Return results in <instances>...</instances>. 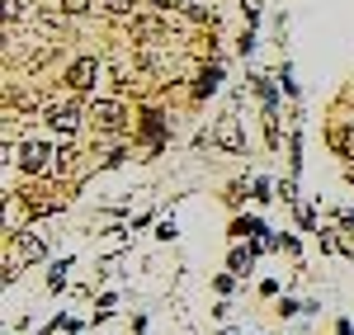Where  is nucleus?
<instances>
[{
  "mask_svg": "<svg viewBox=\"0 0 354 335\" xmlns=\"http://www.w3.org/2000/svg\"><path fill=\"white\" fill-rule=\"evenodd\" d=\"M123 161H128V151H123V146H113V151H104L100 170H113V166H123Z\"/></svg>",
  "mask_w": 354,
  "mask_h": 335,
  "instance_id": "19",
  "label": "nucleus"
},
{
  "mask_svg": "<svg viewBox=\"0 0 354 335\" xmlns=\"http://www.w3.org/2000/svg\"><path fill=\"white\" fill-rule=\"evenodd\" d=\"M33 15V0H5V28H15V19Z\"/></svg>",
  "mask_w": 354,
  "mask_h": 335,
  "instance_id": "13",
  "label": "nucleus"
},
{
  "mask_svg": "<svg viewBox=\"0 0 354 335\" xmlns=\"http://www.w3.org/2000/svg\"><path fill=\"white\" fill-rule=\"evenodd\" d=\"M279 316H283V321H288V316H298V312H307V303H293V298H279Z\"/></svg>",
  "mask_w": 354,
  "mask_h": 335,
  "instance_id": "18",
  "label": "nucleus"
},
{
  "mask_svg": "<svg viewBox=\"0 0 354 335\" xmlns=\"http://www.w3.org/2000/svg\"><path fill=\"white\" fill-rule=\"evenodd\" d=\"M137 128H142L147 137H156V142H151V156H156V151H161V137L170 133V123H165V113H161V109H142V123H137Z\"/></svg>",
  "mask_w": 354,
  "mask_h": 335,
  "instance_id": "8",
  "label": "nucleus"
},
{
  "mask_svg": "<svg viewBox=\"0 0 354 335\" xmlns=\"http://www.w3.org/2000/svg\"><path fill=\"white\" fill-rule=\"evenodd\" d=\"M222 85V61H208V66H198V76H194V99H208V95H218Z\"/></svg>",
  "mask_w": 354,
  "mask_h": 335,
  "instance_id": "7",
  "label": "nucleus"
},
{
  "mask_svg": "<svg viewBox=\"0 0 354 335\" xmlns=\"http://www.w3.org/2000/svg\"><path fill=\"white\" fill-rule=\"evenodd\" d=\"M57 161V146H48V142H19V170H28V175H48Z\"/></svg>",
  "mask_w": 354,
  "mask_h": 335,
  "instance_id": "6",
  "label": "nucleus"
},
{
  "mask_svg": "<svg viewBox=\"0 0 354 335\" xmlns=\"http://www.w3.org/2000/svg\"><path fill=\"white\" fill-rule=\"evenodd\" d=\"M279 198L288 203V208H298V180L288 175V180H279Z\"/></svg>",
  "mask_w": 354,
  "mask_h": 335,
  "instance_id": "17",
  "label": "nucleus"
},
{
  "mask_svg": "<svg viewBox=\"0 0 354 335\" xmlns=\"http://www.w3.org/2000/svg\"><path fill=\"white\" fill-rule=\"evenodd\" d=\"M128 118H133V113H128V104H123L118 95H109V99H90V104H85V123L100 128V133H123Z\"/></svg>",
  "mask_w": 354,
  "mask_h": 335,
  "instance_id": "2",
  "label": "nucleus"
},
{
  "mask_svg": "<svg viewBox=\"0 0 354 335\" xmlns=\"http://www.w3.org/2000/svg\"><path fill=\"white\" fill-rule=\"evenodd\" d=\"M265 231H270V227L260 222V218H232V231H227V236H232V241H260Z\"/></svg>",
  "mask_w": 354,
  "mask_h": 335,
  "instance_id": "10",
  "label": "nucleus"
},
{
  "mask_svg": "<svg viewBox=\"0 0 354 335\" xmlns=\"http://www.w3.org/2000/svg\"><path fill=\"white\" fill-rule=\"evenodd\" d=\"M345 184L354 189V161H345Z\"/></svg>",
  "mask_w": 354,
  "mask_h": 335,
  "instance_id": "27",
  "label": "nucleus"
},
{
  "mask_svg": "<svg viewBox=\"0 0 354 335\" xmlns=\"http://www.w3.org/2000/svg\"><path fill=\"white\" fill-rule=\"evenodd\" d=\"M66 269H71V255H62L53 269H48V288H53V293H62V288H66Z\"/></svg>",
  "mask_w": 354,
  "mask_h": 335,
  "instance_id": "14",
  "label": "nucleus"
},
{
  "mask_svg": "<svg viewBox=\"0 0 354 335\" xmlns=\"http://www.w3.org/2000/svg\"><path fill=\"white\" fill-rule=\"evenodd\" d=\"M109 85L118 90V95H123V90H133V85H137V66L128 61V57H113V61H109Z\"/></svg>",
  "mask_w": 354,
  "mask_h": 335,
  "instance_id": "9",
  "label": "nucleus"
},
{
  "mask_svg": "<svg viewBox=\"0 0 354 335\" xmlns=\"http://www.w3.org/2000/svg\"><path fill=\"white\" fill-rule=\"evenodd\" d=\"M208 142H213L218 151H227V156H245V133H241V118H236V109H227L218 123H213Z\"/></svg>",
  "mask_w": 354,
  "mask_h": 335,
  "instance_id": "3",
  "label": "nucleus"
},
{
  "mask_svg": "<svg viewBox=\"0 0 354 335\" xmlns=\"http://www.w3.org/2000/svg\"><path fill=\"white\" fill-rule=\"evenodd\" d=\"M57 10H62L66 19H81V15H90V10H95V0H57Z\"/></svg>",
  "mask_w": 354,
  "mask_h": 335,
  "instance_id": "15",
  "label": "nucleus"
},
{
  "mask_svg": "<svg viewBox=\"0 0 354 335\" xmlns=\"http://www.w3.org/2000/svg\"><path fill=\"white\" fill-rule=\"evenodd\" d=\"M241 198H250V194H245V180H236V184H227V203H241Z\"/></svg>",
  "mask_w": 354,
  "mask_h": 335,
  "instance_id": "24",
  "label": "nucleus"
},
{
  "mask_svg": "<svg viewBox=\"0 0 354 335\" xmlns=\"http://www.w3.org/2000/svg\"><path fill=\"white\" fill-rule=\"evenodd\" d=\"M43 255H48V241H43V236H38V231H15V236H10V255H5V260H15V265H38V260H43Z\"/></svg>",
  "mask_w": 354,
  "mask_h": 335,
  "instance_id": "5",
  "label": "nucleus"
},
{
  "mask_svg": "<svg viewBox=\"0 0 354 335\" xmlns=\"http://www.w3.org/2000/svg\"><path fill=\"white\" fill-rule=\"evenodd\" d=\"M100 76H104V61H100V57H76V61L66 66V90H71V95H90V90L100 85Z\"/></svg>",
  "mask_w": 354,
  "mask_h": 335,
  "instance_id": "4",
  "label": "nucleus"
},
{
  "mask_svg": "<svg viewBox=\"0 0 354 335\" xmlns=\"http://www.w3.org/2000/svg\"><path fill=\"white\" fill-rule=\"evenodd\" d=\"M100 10H104V15H113V19H128V15L137 10V0H100Z\"/></svg>",
  "mask_w": 354,
  "mask_h": 335,
  "instance_id": "16",
  "label": "nucleus"
},
{
  "mask_svg": "<svg viewBox=\"0 0 354 335\" xmlns=\"http://www.w3.org/2000/svg\"><path fill=\"white\" fill-rule=\"evenodd\" d=\"M350 90H354V76H350Z\"/></svg>",
  "mask_w": 354,
  "mask_h": 335,
  "instance_id": "28",
  "label": "nucleus"
},
{
  "mask_svg": "<svg viewBox=\"0 0 354 335\" xmlns=\"http://www.w3.org/2000/svg\"><path fill=\"white\" fill-rule=\"evenodd\" d=\"M76 99H81V95H71V90H66L62 99H48V104L38 109L43 128H48V133H57V137H71V133H81V128H85V109L76 104Z\"/></svg>",
  "mask_w": 354,
  "mask_h": 335,
  "instance_id": "1",
  "label": "nucleus"
},
{
  "mask_svg": "<svg viewBox=\"0 0 354 335\" xmlns=\"http://www.w3.org/2000/svg\"><path fill=\"white\" fill-rule=\"evenodd\" d=\"M250 198H255V203H260V208H265V203H270V198H279V184H274V180H265V175H260V180H250Z\"/></svg>",
  "mask_w": 354,
  "mask_h": 335,
  "instance_id": "12",
  "label": "nucleus"
},
{
  "mask_svg": "<svg viewBox=\"0 0 354 335\" xmlns=\"http://www.w3.org/2000/svg\"><path fill=\"white\" fill-rule=\"evenodd\" d=\"M147 5H151V10H180L185 0H147Z\"/></svg>",
  "mask_w": 354,
  "mask_h": 335,
  "instance_id": "25",
  "label": "nucleus"
},
{
  "mask_svg": "<svg viewBox=\"0 0 354 335\" xmlns=\"http://www.w3.org/2000/svg\"><path fill=\"white\" fill-rule=\"evenodd\" d=\"M236 52H241V57H250V52H255V28H245L241 38H236Z\"/></svg>",
  "mask_w": 354,
  "mask_h": 335,
  "instance_id": "22",
  "label": "nucleus"
},
{
  "mask_svg": "<svg viewBox=\"0 0 354 335\" xmlns=\"http://www.w3.org/2000/svg\"><path fill=\"white\" fill-rule=\"evenodd\" d=\"M335 335H354V326L350 321H335Z\"/></svg>",
  "mask_w": 354,
  "mask_h": 335,
  "instance_id": "26",
  "label": "nucleus"
},
{
  "mask_svg": "<svg viewBox=\"0 0 354 335\" xmlns=\"http://www.w3.org/2000/svg\"><path fill=\"white\" fill-rule=\"evenodd\" d=\"M156 241H175V218H161L156 222Z\"/></svg>",
  "mask_w": 354,
  "mask_h": 335,
  "instance_id": "23",
  "label": "nucleus"
},
{
  "mask_svg": "<svg viewBox=\"0 0 354 335\" xmlns=\"http://www.w3.org/2000/svg\"><path fill=\"white\" fill-rule=\"evenodd\" d=\"M241 15H245V28H255V19H260V0H241Z\"/></svg>",
  "mask_w": 354,
  "mask_h": 335,
  "instance_id": "21",
  "label": "nucleus"
},
{
  "mask_svg": "<svg viewBox=\"0 0 354 335\" xmlns=\"http://www.w3.org/2000/svg\"><path fill=\"white\" fill-rule=\"evenodd\" d=\"M293 213H298V227H302V231H317V213H312V208H302V203H298Z\"/></svg>",
  "mask_w": 354,
  "mask_h": 335,
  "instance_id": "20",
  "label": "nucleus"
},
{
  "mask_svg": "<svg viewBox=\"0 0 354 335\" xmlns=\"http://www.w3.org/2000/svg\"><path fill=\"white\" fill-rule=\"evenodd\" d=\"M255 246H250V251H241V246H232V255H227V274H236V279H245V274H250V269H255Z\"/></svg>",
  "mask_w": 354,
  "mask_h": 335,
  "instance_id": "11",
  "label": "nucleus"
}]
</instances>
